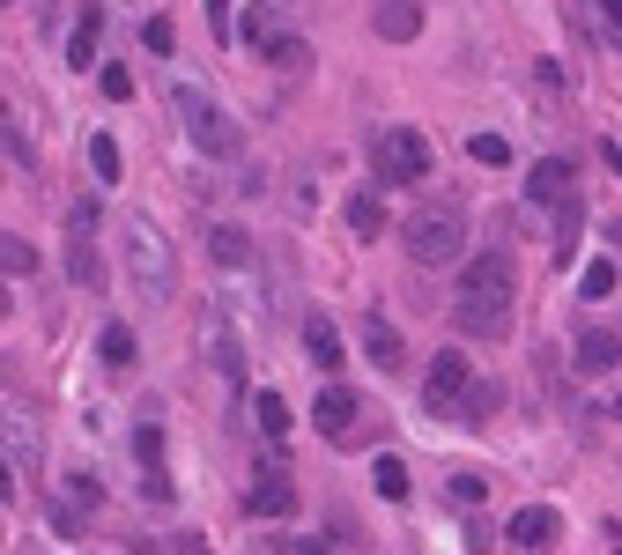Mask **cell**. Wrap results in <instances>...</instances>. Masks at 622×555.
<instances>
[{
  "instance_id": "obj_31",
  "label": "cell",
  "mask_w": 622,
  "mask_h": 555,
  "mask_svg": "<svg viewBox=\"0 0 622 555\" xmlns=\"http://www.w3.org/2000/svg\"><path fill=\"white\" fill-rule=\"evenodd\" d=\"M585 297L600 304V297H615V259H593V267H585V282H579Z\"/></svg>"
},
{
  "instance_id": "obj_20",
  "label": "cell",
  "mask_w": 622,
  "mask_h": 555,
  "mask_svg": "<svg viewBox=\"0 0 622 555\" xmlns=\"http://www.w3.org/2000/svg\"><path fill=\"white\" fill-rule=\"evenodd\" d=\"M207 356H215V371H223V378H230V385L245 378V348H238V334H230L223 319L207 326Z\"/></svg>"
},
{
  "instance_id": "obj_35",
  "label": "cell",
  "mask_w": 622,
  "mask_h": 555,
  "mask_svg": "<svg viewBox=\"0 0 622 555\" xmlns=\"http://www.w3.org/2000/svg\"><path fill=\"white\" fill-rule=\"evenodd\" d=\"M97 82H104V96H112V104H126V96H134V75H126V67H104Z\"/></svg>"
},
{
  "instance_id": "obj_11",
  "label": "cell",
  "mask_w": 622,
  "mask_h": 555,
  "mask_svg": "<svg viewBox=\"0 0 622 555\" xmlns=\"http://www.w3.org/2000/svg\"><path fill=\"white\" fill-rule=\"evenodd\" d=\"M371 30H378V38H393V44H408L415 30H422V0H378Z\"/></svg>"
},
{
  "instance_id": "obj_3",
  "label": "cell",
  "mask_w": 622,
  "mask_h": 555,
  "mask_svg": "<svg viewBox=\"0 0 622 555\" xmlns=\"http://www.w3.org/2000/svg\"><path fill=\"white\" fill-rule=\"evenodd\" d=\"M408 259L415 267H459V259H467V215L459 208H422L408 222Z\"/></svg>"
},
{
  "instance_id": "obj_38",
  "label": "cell",
  "mask_w": 622,
  "mask_h": 555,
  "mask_svg": "<svg viewBox=\"0 0 622 555\" xmlns=\"http://www.w3.org/2000/svg\"><path fill=\"white\" fill-rule=\"evenodd\" d=\"M141 44H149V52H170V44H178V30H170L164 15H156V23H149V30H141Z\"/></svg>"
},
{
  "instance_id": "obj_37",
  "label": "cell",
  "mask_w": 622,
  "mask_h": 555,
  "mask_svg": "<svg viewBox=\"0 0 622 555\" xmlns=\"http://www.w3.org/2000/svg\"><path fill=\"white\" fill-rule=\"evenodd\" d=\"M67 496H75V504H89V512H97V496H104V489H97V474H67Z\"/></svg>"
},
{
  "instance_id": "obj_25",
  "label": "cell",
  "mask_w": 622,
  "mask_h": 555,
  "mask_svg": "<svg viewBox=\"0 0 622 555\" xmlns=\"http://www.w3.org/2000/svg\"><path fill=\"white\" fill-rule=\"evenodd\" d=\"M0 274H8V282L38 274V245H30V237H0Z\"/></svg>"
},
{
  "instance_id": "obj_29",
  "label": "cell",
  "mask_w": 622,
  "mask_h": 555,
  "mask_svg": "<svg viewBox=\"0 0 622 555\" xmlns=\"http://www.w3.org/2000/svg\"><path fill=\"white\" fill-rule=\"evenodd\" d=\"M252 423L267 429V437H282V429H290V408H282V392H259V400H252Z\"/></svg>"
},
{
  "instance_id": "obj_19",
  "label": "cell",
  "mask_w": 622,
  "mask_h": 555,
  "mask_svg": "<svg viewBox=\"0 0 622 555\" xmlns=\"http://www.w3.org/2000/svg\"><path fill=\"white\" fill-rule=\"evenodd\" d=\"M341 222H348L356 237H385V201H378V193H348Z\"/></svg>"
},
{
  "instance_id": "obj_13",
  "label": "cell",
  "mask_w": 622,
  "mask_h": 555,
  "mask_svg": "<svg viewBox=\"0 0 622 555\" xmlns=\"http://www.w3.org/2000/svg\"><path fill=\"white\" fill-rule=\"evenodd\" d=\"M563 193H571V164H563V156H541L534 171H526V201H541V208H556Z\"/></svg>"
},
{
  "instance_id": "obj_1",
  "label": "cell",
  "mask_w": 622,
  "mask_h": 555,
  "mask_svg": "<svg viewBox=\"0 0 622 555\" xmlns=\"http://www.w3.org/2000/svg\"><path fill=\"white\" fill-rule=\"evenodd\" d=\"M170 112L186 119V141L201 149V156H215V164H230V156H245V127L215 104V96H201L193 82H178L170 89Z\"/></svg>"
},
{
  "instance_id": "obj_23",
  "label": "cell",
  "mask_w": 622,
  "mask_h": 555,
  "mask_svg": "<svg viewBox=\"0 0 622 555\" xmlns=\"http://www.w3.org/2000/svg\"><path fill=\"white\" fill-rule=\"evenodd\" d=\"M371 489L385 496V504H401V496H408V467H401L393 452H378V460H371Z\"/></svg>"
},
{
  "instance_id": "obj_27",
  "label": "cell",
  "mask_w": 622,
  "mask_h": 555,
  "mask_svg": "<svg viewBox=\"0 0 622 555\" xmlns=\"http://www.w3.org/2000/svg\"><path fill=\"white\" fill-rule=\"evenodd\" d=\"M97 356H104L112 371H126V363H134V326H104V334H97Z\"/></svg>"
},
{
  "instance_id": "obj_14",
  "label": "cell",
  "mask_w": 622,
  "mask_h": 555,
  "mask_svg": "<svg viewBox=\"0 0 622 555\" xmlns=\"http://www.w3.org/2000/svg\"><path fill=\"white\" fill-rule=\"evenodd\" d=\"M67 274H75V289H89V297L104 289V259H97V237H89V230L67 237Z\"/></svg>"
},
{
  "instance_id": "obj_24",
  "label": "cell",
  "mask_w": 622,
  "mask_h": 555,
  "mask_svg": "<svg viewBox=\"0 0 622 555\" xmlns=\"http://www.w3.org/2000/svg\"><path fill=\"white\" fill-rule=\"evenodd\" d=\"M89 171L104 178V185H119L126 156H119V141H112V133H89Z\"/></svg>"
},
{
  "instance_id": "obj_21",
  "label": "cell",
  "mask_w": 622,
  "mask_h": 555,
  "mask_svg": "<svg viewBox=\"0 0 622 555\" xmlns=\"http://www.w3.org/2000/svg\"><path fill=\"white\" fill-rule=\"evenodd\" d=\"M497 408H504V385H474V378H467V392L453 400V415H459V423H490Z\"/></svg>"
},
{
  "instance_id": "obj_5",
  "label": "cell",
  "mask_w": 622,
  "mask_h": 555,
  "mask_svg": "<svg viewBox=\"0 0 622 555\" xmlns=\"http://www.w3.org/2000/svg\"><path fill=\"white\" fill-rule=\"evenodd\" d=\"M453 326L474 334V341H504V326H511V289H459Z\"/></svg>"
},
{
  "instance_id": "obj_40",
  "label": "cell",
  "mask_w": 622,
  "mask_h": 555,
  "mask_svg": "<svg viewBox=\"0 0 622 555\" xmlns=\"http://www.w3.org/2000/svg\"><path fill=\"white\" fill-rule=\"evenodd\" d=\"M8 311H15V297H8V274H0V319H8Z\"/></svg>"
},
{
  "instance_id": "obj_33",
  "label": "cell",
  "mask_w": 622,
  "mask_h": 555,
  "mask_svg": "<svg viewBox=\"0 0 622 555\" xmlns=\"http://www.w3.org/2000/svg\"><path fill=\"white\" fill-rule=\"evenodd\" d=\"M534 82L548 89V96H571V75H563L556 60H534Z\"/></svg>"
},
{
  "instance_id": "obj_42",
  "label": "cell",
  "mask_w": 622,
  "mask_h": 555,
  "mask_svg": "<svg viewBox=\"0 0 622 555\" xmlns=\"http://www.w3.org/2000/svg\"><path fill=\"white\" fill-rule=\"evenodd\" d=\"M0 8H8V0H0Z\"/></svg>"
},
{
  "instance_id": "obj_41",
  "label": "cell",
  "mask_w": 622,
  "mask_h": 555,
  "mask_svg": "<svg viewBox=\"0 0 622 555\" xmlns=\"http://www.w3.org/2000/svg\"><path fill=\"white\" fill-rule=\"evenodd\" d=\"M615 415H622V400H615Z\"/></svg>"
},
{
  "instance_id": "obj_4",
  "label": "cell",
  "mask_w": 622,
  "mask_h": 555,
  "mask_svg": "<svg viewBox=\"0 0 622 555\" xmlns=\"http://www.w3.org/2000/svg\"><path fill=\"white\" fill-rule=\"evenodd\" d=\"M371 171L385 178V185H422V178H430V141L415 127H385L371 141Z\"/></svg>"
},
{
  "instance_id": "obj_8",
  "label": "cell",
  "mask_w": 622,
  "mask_h": 555,
  "mask_svg": "<svg viewBox=\"0 0 622 555\" xmlns=\"http://www.w3.org/2000/svg\"><path fill=\"white\" fill-rule=\"evenodd\" d=\"M556 533H563V526H556L548 504H526V512L504 518V541H511V548H556Z\"/></svg>"
},
{
  "instance_id": "obj_17",
  "label": "cell",
  "mask_w": 622,
  "mask_h": 555,
  "mask_svg": "<svg viewBox=\"0 0 622 555\" xmlns=\"http://www.w3.org/2000/svg\"><path fill=\"white\" fill-rule=\"evenodd\" d=\"M259 60H267L275 75H304V67H312V44H304V38H290V30H275V38L259 44Z\"/></svg>"
},
{
  "instance_id": "obj_6",
  "label": "cell",
  "mask_w": 622,
  "mask_h": 555,
  "mask_svg": "<svg viewBox=\"0 0 622 555\" xmlns=\"http://www.w3.org/2000/svg\"><path fill=\"white\" fill-rule=\"evenodd\" d=\"M356 415H364V400H356L348 385H319V400H312V429H319L327 444H348V437H356Z\"/></svg>"
},
{
  "instance_id": "obj_26",
  "label": "cell",
  "mask_w": 622,
  "mask_h": 555,
  "mask_svg": "<svg viewBox=\"0 0 622 555\" xmlns=\"http://www.w3.org/2000/svg\"><path fill=\"white\" fill-rule=\"evenodd\" d=\"M97 30H104V15H97V8H89L82 23H75V44H67V60H75V67H82V75H89V60H97Z\"/></svg>"
},
{
  "instance_id": "obj_18",
  "label": "cell",
  "mask_w": 622,
  "mask_h": 555,
  "mask_svg": "<svg viewBox=\"0 0 622 555\" xmlns=\"http://www.w3.org/2000/svg\"><path fill=\"white\" fill-rule=\"evenodd\" d=\"M579 222H585V201L579 193H563V201H556V267L579 259Z\"/></svg>"
},
{
  "instance_id": "obj_30",
  "label": "cell",
  "mask_w": 622,
  "mask_h": 555,
  "mask_svg": "<svg viewBox=\"0 0 622 555\" xmlns=\"http://www.w3.org/2000/svg\"><path fill=\"white\" fill-rule=\"evenodd\" d=\"M467 156L497 171V164H511V141H504V133H474V141H467Z\"/></svg>"
},
{
  "instance_id": "obj_2",
  "label": "cell",
  "mask_w": 622,
  "mask_h": 555,
  "mask_svg": "<svg viewBox=\"0 0 622 555\" xmlns=\"http://www.w3.org/2000/svg\"><path fill=\"white\" fill-rule=\"evenodd\" d=\"M126 274H134V289L149 304H164V297H178V253H170V237L149 222V215H134L126 222Z\"/></svg>"
},
{
  "instance_id": "obj_12",
  "label": "cell",
  "mask_w": 622,
  "mask_h": 555,
  "mask_svg": "<svg viewBox=\"0 0 622 555\" xmlns=\"http://www.w3.org/2000/svg\"><path fill=\"white\" fill-rule=\"evenodd\" d=\"M459 289H511V259L504 253H467L459 259Z\"/></svg>"
},
{
  "instance_id": "obj_39",
  "label": "cell",
  "mask_w": 622,
  "mask_h": 555,
  "mask_svg": "<svg viewBox=\"0 0 622 555\" xmlns=\"http://www.w3.org/2000/svg\"><path fill=\"white\" fill-rule=\"evenodd\" d=\"M608 171H615V178H622V141H608Z\"/></svg>"
},
{
  "instance_id": "obj_32",
  "label": "cell",
  "mask_w": 622,
  "mask_h": 555,
  "mask_svg": "<svg viewBox=\"0 0 622 555\" xmlns=\"http://www.w3.org/2000/svg\"><path fill=\"white\" fill-rule=\"evenodd\" d=\"M207 30H215L223 44L238 38V0H207Z\"/></svg>"
},
{
  "instance_id": "obj_16",
  "label": "cell",
  "mask_w": 622,
  "mask_h": 555,
  "mask_svg": "<svg viewBox=\"0 0 622 555\" xmlns=\"http://www.w3.org/2000/svg\"><path fill=\"white\" fill-rule=\"evenodd\" d=\"M304 348H312V363H319V378H333L348 356H341V334H333V319H304Z\"/></svg>"
},
{
  "instance_id": "obj_10",
  "label": "cell",
  "mask_w": 622,
  "mask_h": 555,
  "mask_svg": "<svg viewBox=\"0 0 622 555\" xmlns=\"http://www.w3.org/2000/svg\"><path fill=\"white\" fill-rule=\"evenodd\" d=\"M579 371H622V326H585L579 334Z\"/></svg>"
},
{
  "instance_id": "obj_34",
  "label": "cell",
  "mask_w": 622,
  "mask_h": 555,
  "mask_svg": "<svg viewBox=\"0 0 622 555\" xmlns=\"http://www.w3.org/2000/svg\"><path fill=\"white\" fill-rule=\"evenodd\" d=\"M593 8H600V38L622 44V0H593Z\"/></svg>"
},
{
  "instance_id": "obj_15",
  "label": "cell",
  "mask_w": 622,
  "mask_h": 555,
  "mask_svg": "<svg viewBox=\"0 0 622 555\" xmlns=\"http://www.w3.org/2000/svg\"><path fill=\"white\" fill-rule=\"evenodd\" d=\"M364 356H371L378 371H385V378H393V371H401V363H408V341H401V334H393V326H385V319H371V326H364Z\"/></svg>"
},
{
  "instance_id": "obj_22",
  "label": "cell",
  "mask_w": 622,
  "mask_h": 555,
  "mask_svg": "<svg viewBox=\"0 0 622 555\" xmlns=\"http://www.w3.org/2000/svg\"><path fill=\"white\" fill-rule=\"evenodd\" d=\"M207 253L223 259V267H252V237L238 222H215V230H207Z\"/></svg>"
},
{
  "instance_id": "obj_36",
  "label": "cell",
  "mask_w": 622,
  "mask_h": 555,
  "mask_svg": "<svg viewBox=\"0 0 622 555\" xmlns=\"http://www.w3.org/2000/svg\"><path fill=\"white\" fill-rule=\"evenodd\" d=\"M453 496H459V504H482V496H490V481H482V474H453Z\"/></svg>"
},
{
  "instance_id": "obj_28",
  "label": "cell",
  "mask_w": 622,
  "mask_h": 555,
  "mask_svg": "<svg viewBox=\"0 0 622 555\" xmlns=\"http://www.w3.org/2000/svg\"><path fill=\"white\" fill-rule=\"evenodd\" d=\"M0 156H8V164H30V133L15 127V112H8V104H0Z\"/></svg>"
},
{
  "instance_id": "obj_9",
  "label": "cell",
  "mask_w": 622,
  "mask_h": 555,
  "mask_svg": "<svg viewBox=\"0 0 622 555\" xmlns=\"http://www.w3.org/2000/svg\"><path fill=\"white\" fill-rule=\"evenodd\" d=\"M459 392H467V356H437V363H430V378H422V400H430L437 415H453Z\"/></svg>"
},
{
  "instance_id": "obj_7",
  "label": "cell",
  "mask_w": 622,
  "mask_h": 555,
  "mask_svg": "<svg viewBox=\"0 0 622 555\" xmlns=\"http://www.w3.org/2000/svg\"><path fill=\"white\" fill-rule=\"evenodd\" d=\"M245 512H252V518H290V512H296L290 467H259V481L245 489Z\"/></svg>"
}]
</instances>
